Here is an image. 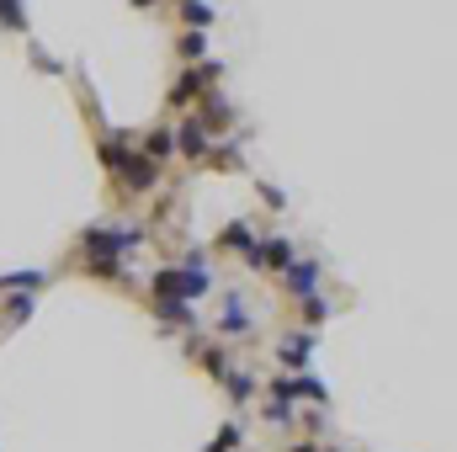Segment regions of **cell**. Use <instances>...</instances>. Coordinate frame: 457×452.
I'll return each instance as SVG.
<instances>
[{"label":"cell","instance_id":"cell-1","mask_svg":"<svg viewBox=\"0 0 457 452\" xmlns=\"http://www.w3.org/2000/svg\"><path fill=\"white\" fill-rule=\"evenodd\" d=\"M165 181V165L154 160V155H144V149H133L128 160H122V171H117V187L128 192V197H144V192H154Z\"/></svg>","mask_w":457,"mask_h":452},{"label":"cell","instance_id":"cell-2","mask_svg":"<svg viewBox=\"0 0 457 452\" xmlns=\"http://www.w3.org/2000/svg\"><path fill=\"white\" fill-rule=\"evenodd\" d=\"M293 261H298L293 239H282V234H266V239L255 245V255H250L245 266H250V272H277V277H282V272H287Z\"/></svg>","mask_w":457,"mask_h":452},{"label":"cell","instance_id":"cell-3","mask_svg":"<svg viewBox=\"0 0 457 452\" xmlns=\"http://www.w3.org/2000/svg\"><path fill=\"white\" fill-rule=\"evenodd\" d=\"M208 149H213V133H208L197 117H181V122H176V155H181V160H192V165H203V160H208Z\"/></svg>","mask_w":457,"mask_h":452},{"label":"cell","instance_id":"cell-4","mask_svg":"<svg viewBox=\"0 0 457 452\" xmlns=\"http://www.w3.org/2000/svg\"><path fill=\"white\" fill-rule=\"evenodd\" d=\"M314 331H287V336L277 340L271 351H277V362L287 367V372H309V356H314Z\"/></svg>","mask_w":457,"mask_h":452},{"label":"cell","instance_id":"cell-5","mask_svg":"<svg viewBox=\"0 0 457 452\" xmlns=\"http://www.w3.org/2000/svg\"><path fill=\"white\" fill-rule=\"evenodd\" d=\"M228 336H250L245 293H224V298H219V340H228Z\"/></svg>","mask_w":457,"mask_h":452},{"label":"cell","instance_id":"cell-6","mask_svg":"<svg viewBox=\"0 0 457 452\" xmlns=\"http://www.w3.org/2000/svg\"><path fill=\"white\" fill-rule=\"evenodd\" d=\"M282 282H287V293H293V298H309V293H320V261L298 255V261L282 272Z\"/></svg>","mask_w":457,"mask_h":452},{"label":"cell","instance_id":"cell-7","mask_svg":"<svg viewBox=\"0 0 457 452\" xmlns=\"http://www.w3.org/2000/svg\"><path fill=\"white\" fill-rule=\"evenodd\" d=\"M54 282V272H37V266H27V272H0V293H43Z\"/></svg>","mask_w":457,"mask_h":452},{"label":"cell","instance_id":"cell-8","mask_svg":"<svg viewBox=\"0 0 457 452\" xmlns=\"http://www.w3.org/2000/svg\"><path fill=\"white\" fill-rule=\"evenodd\" d=\"M255 245H261V239L250 234V224H228L224 234H219V255L234 250V255H245V261H250V255H255Z\"/></svg>","mask_w":457,"mask_h":452},{"label":"cell","instance_id":"cell-9","mask_svg":"<svg viewBox=\"0 0 457 452\" xmlns=\"http://www.w3.org/2000/svg\"><path fill=\"white\" fill-rule=\"evenodd\" d=\"M224 394H228V405H250L255 394H261V383H255V372H245V367H234L224 378Z\"/></svg>","mask_w":457,"mask_h":452},{"label":"cell","instance_id":"cell-10","mask_svg":"<svg viewBox=\"0 0 457 452\" xmlns=\"http://www.w3.org/2000/svg\"><path fill=\"white\" fill-rule=\"evenodd\" d=\"M32 309H37V293H11V298L0 304V320H5V325H27Z\"/></svg>","mask_w":457,"mask_h":452},{"label":"cell","instance_id":"cell-11","mask_svg":"<svg viewBox=\"0 0 457 452\" xmlns=\"http://www.w3.org/2000/svg\"><path fill=\"white\" fill-rule=\"evenodd\" d=\"M176 48H181V59H203V54H208V32H203V27H187V32L176 38Z\"/></svg>","mask_w":457,"mask_h":452},{"label":"cell","instance_id":"cell-12","mask_svg":"<svg viewBox=\"0 0 457 452\" xmlns=\"http://www.w3.org/2000/svg\"><path fill=\"white\" fill-rule=\"evenodd\" d=\"M298 314H303L309 325H325V320H330V304H325L320 293H309V298H298Z\"/></svg>","mask_w":457,"mask_h":452},{"label":"cell","instance_id":"cell-13","mask_svg":"<svg viewBox=\"0 0 457 452\" xmlns=\"http://www.w3.org/2000/svg\"><path fill=\"white\" fill-rule=\"evenodd\" d=\"M181 16H187L192 27H203V32H208V21H219V11L203 5V0H181Z\"/></svg>","mask_w":457,"mask_h":452},{"label":"cell","instance_id":"cell-14","mask_svg":"<svg viewBox=\"0 0 457 452\" xmlns=\"http://www.w3.org/2000/svg\"><path fill=\"white\" fill-rule=\"evenodd\" d=\"M266 421L271 426H293V405L287 399H266Z\"/></svg>","mask_w":457,"mask_h":452},{"label":"cell","instance_id":"cell-15","mask_svg":"<svg viewBox=\"0 0 457 452\" xmlns=\"http://www.w3.org/2000/svg\"><path fill=\"white\" fill-rule=\"evenodd\" d=\"M234 448H239V426H234V421H228L224 431H219V437H213V448H208V452H234Z\"/></svg>","mask_w":457,"mask_h":452},{"label":"cell","instance_id":"cell-16","mask_svg":"<svg viewBox=\"0 0 457 452\" xmlns=\"http://www.w3.org/2000/svg\"><path fill=\"white\" fill-rule=\"evenodd\" d=\"M261 197H266V208H277V213H282V208H287V197H282V192H277V187H266V181H261Z\"/></svg>","mask_w":457,"mask_h":452},{"label":"cell","instance_id":"cell-17","mask_svg":"<svg viewBox=\"0 0 457 452\" xmlns=\"http://www.w3.org/2000/svg\"><path fill=\"white\" fill-rule=\"evenodd\" d=\"M287 452H320V448H309V442H298V448H287Z\"/></svg>","mask_w":457,"mask_h":452},{"label":"cell","instance_id":"cell-18","mask_svg":"<svg viewBox=\"0 0 457 452\" xmlns=\"http://www.w3.org/2000/svg\"><path fill=\"white\" fill-rule=\"evenodd\" d=\"M133 5H138V11H144V5H154V0H133Z\"/></svg>","mask_w":457,"mask_h":452}]
</instances>
